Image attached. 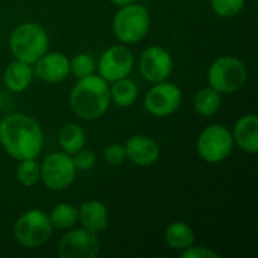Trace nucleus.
Segmentation results:
<instances>
[{"mask_svg": "<svg viewBox=\"0 0 258 258\" xmlns=\"http://www.w3.org/2000/svg\"><path fill=\"white\" fill-rule=\"evenodd\" d=\"M0 145L15 160L36 159L44 145V132L29 115L9 113L0 121Z\"/></svg>", "mask_w": 258, "mask_h": 258, "instance_id": "1", "label": "nucleus"}, {"mask_svg": "<svg viewBox=\"0 0 258 258\" xmlns=\"http://www.w3.org/2000/svg\"><path fill=\"white\" fill-rule=\"evenodd\" d=\"M110 86L95 74L77 79L70 94V107L73 113L85 121H94L103 116L110 107Z\"/></svg>", "mask_w": 258, "mask_h": 258, "instance_id": "2", "label": "nucleus"}, {"mask_svg": "<svg viewBox=\"0 0 258 258\" xmlns=\"http://www.w3.org/2000/svg\"><path fill=\"white\" fill-rule=\"evenodd\" d=\"M9 51L14 59L33 65L48 51V35L45 29L33 21L18 24L9 35Z\"/></svg>", "mask_w": 258, "mask_h": 258, "instance_id": "3", "label": "nucleus"}, {"mask_svg": "<svg viewBox=\"0 0 258 258\" xmlns=\"http://www.w3.org/2000/svg\"><path fill=\"white\" fill-rule=\"evenodd\" d=\"M113 33L121 44H136L142 41L151 27V17L145 6L136 2L119 6L113 17Z\"/></svg>", "mask_w": 258, "mask_h": 258, "instance_id": "4", "label": "nucleus"}, {"mask_svg": "<svg viewBox=\"0 0 258 258\" xmlns=\"http://www.w3.org/2000/svg\"><path fill=\"white\" fill-rule=\"evenodd\" d=\"M209 86L219 94H234L240 91L248 80V70L243 60L234 56H221L212 62L207 70Z\"/></svg>", "mask_w": 258, "mask_h": 258, "instance_id": "5", "label": "nucleus"}, {"mask_svg": "<svg viewBox=\"0 0 258 258\" xmlns=\"http://www.w3.org/2000/svg\"><path fill=\"white\" fill-rule=\"evenodd\" d=\"M53 234V227L50 224L48 215L30 209L24 212L14 224V237L15 240L27 249H36L45 245Z\"/></svg>", "mask_w": 258, "mask_h": 258, "instance_id": "6", "label": "nucleus"}, {"mask_svg": "<svg viewBox=\"0 0 258 258\" xmlns=\"http://www.w3.org/2000/svg\"><path fill=\"white\" fill-rule=\"evenodd\" d=\"M234 148L233 133L222 124L207 125L197 139L198 156L212 165L224 162Z\"/></svg>", "mask_w": 258, "mask_h": 258, "instance_id": "7", "label": "nucleus"}, {"mask_svg": "<svg viewBox=\"0 0 258 258\" xmlns=\"http://www.w3.org/2000/svg\"><path fill=\"white\" fill-rule=\"evenodd\" d=\"M41 166L39 180L50 190L60 192L68 189L76 180V166L73 163V157L63 151H56L48 154Z\"/></svg>", "mask_w": 258, "mask_h": 258, "instance_id": "8", "label": "nucleus"}, {"mask_svg": "<svg viewBox=\"0 0 258 258\" xmlns=\"http://www.w3.org/2000/svg\"><path fill=\"white\" fill-rule=\"evenodd\" d=\"M183 100L181 89L168 80L153 83V88L145 94L144 107L145 110L156 118H166L174 115Z\"/></svg>", "mask_w": 258, "mask_h": 258, "instance_id": "9", "label": "nucleus"}, {"mask_svg": "<svg viewBox=\"0 0 258 258\" xmlns=\"http://www.w3.org/2000/svg\"><path fill=\"white\" fill-rule=\"evenodd\" d=\"M98 254V236L82 227L67 230L57 245V255L60 258H95Z\"/></svg>", "mask_w": 258, "mask_h": 258, "instance_id": "10", "label": "nucleus"}, {"mask_svg": "<svg viewBox=\"0 0 258 258\" xmlns=\"http://www.w3.org/2000/svg\"><path fill=\"white\" fill-rule=\"evenodd\" d=\"M135 67L133 53L125 44H116L106 48L98 59V73L107 83L128 77Z\"/></svg>", "mask_w": 258, "mask_h": 258, "instance_id": "11", "label": "nucleus"}, {"mask_svg": "<svg viewBox=\"0 0 258 258\" xmlns=\"http://www.w3.org/2000/svg\"><path fill=\"white\" fill-rule=\"evenodd\" d=\"M139 70L142 77L151 83L165 82L172 74L174 60L166 48L160 45H150L141 53Z\"/></svg>", "mask_w": 258, "mask_h": 258, "instance_id": "12", "label": "nucleus"}, {"mask_svg": "<svg viewBox=\"0 0 258 258\" xmlns=\"http://www.w3.org/2000/svg\"><path fill=\"white\" fill-rule=\"evenodd\" d=\"M127 159L141 168H148L157 163L160 157V147L156 139L147 135H133L124 144Z\"/></svg>", "mask_w": 258, "mask_h": 258, "instance_id": "13", "label": "nucleus"}, {"mask_svg": "<svg viewBox=\"0 0 258 258\" xmlns=\"http://www.w3.org/2000/svg\"><path fill=\"white\" fill-rule=\"evenodd\" d=\"M33 65V73L45 83H59L70 74V59L60 51H47Z\"/></svg>", "mask_w": 258, "mask_h": 258, "instance_id": "14", "label": "nucleus"}, {"mask_svg": "<svg viewBox=\"0 0 258 258\" xmlns=\"http://www.w3.org/2000/svg\"><path fill=\"white\" fill-rule=\"evenodd\" d=\"M79 222L82 228L91 233H103L109 225V210L101 201H85L79 207Z\"/></svg>", "mask_w": 258, "mask_h": 258, "instance_id": "15", "label": "nucleus"}, {"mask_svg": "<svg viewBox=\"0 0 258 258\" xmlns=\"http://www.w3.org/2000/svg\"><path fill=\"white\" fill-rule=\"evenodd\" d=\"M233 139L234 144L248 154L258 153V118L254 113L243 115L234 124Z\"/></svg>", "mask_w": 258, "mask_h": 258, "instance_id": "16", "label": "nucleus"}, {"mask_svg": "<svg viewBox=\"0 0 258 258\" xmlns=\"http://www.w3.org/2000/svg\"><path fill=\"white\" fill-rule=\"evenodd\" d=\"M33 74L35 73L32 65L14 59L12 62L8 63V67L3 71V83L6 89H9L11 92L20 94L30 86L33 80Z\"/></svg>", "mask_w": 258, "mask_h": 258, "instance_id": "17", "label": "nucleus"}, {"mask_svg": "<svg viewBox=\"0 0 258 258\" xmlns=\"http://www.w3.org/2000/svg\"><path fill=\"white\" fill-rule=\"evenodd\" d=\"M165 242L171 249L184 251L195 243V231L186 222H171L165 230Z\"/></svg>", "mask_w": 258, "mask_h": 258, "instance_id": "18", "label": "nucleus"}, {"mask_svg": "<svg viewBox=\"0 0 258 258\" xmlns=\"http://www.w3.org/2000/svg\"><path fill=\"white\" fill-rule=\"evenodd\" d=\"M192 104H194V110L200 116L210 118L219 112L222 106V97L216 89L210 86H204L197 91V94L194 95Z\"/></svg>", "mask_w": 258, "mask_h": 258, "instance_id": "19", "label": "nucleus"}, {"mask_svg": "<svg viewBox=\"0 0 258 258\" xmlns=\"http://www.w3.org/2000/svg\"><path fill=\"white\" fill-rule=\"evenodd\" d=\"M57 142H59V147L63 153L73 156L74 153H77L79 150H82L85 147L86 133L76 122H68L59 130Z\"/></svg>", "mask_w": 258, "mask_h": 258, "instance_id": "20", "label": "nucleus"}, {"mask_svg": "<svg viewBox=\"0 0 258 258\" xmlns=\"http://www.w3.org/2000/svg\"><path fill=\"white\" fill-rule=\"evenodd\" d=\"M112 83L113 85L110 88V98L116 106L130 107L136 103L138 95H139V89H138V85L133 79L124 77V79L115 80Z\"/></svg>", "mask_w": 258, "mask_h": 258, "instance_id": "21", "label": "nucleus"}, {"mask_svg": "<svg viewBox=\"0 0 258 258\" xmlns=\"http://www.w3.org/2000/svg\"><path fill=\"white\" fill-rule=\"evenodd\" d=\"M50 224L53 230L67 231L79 222V209L68 203H60L51 209L48 213Z\"/></svg>", "mask_w": 258, "mask_h": 258, "instance_id": "22", "label": "nucleus"}, {"mask_svg": "<svg viewBox=\"0 0 258 258\" xmlns=\"http://www.w3.org/2000/svg\"><path fill=\"white\" fill-rule=\"evenodd\" d=\"M15 175L17 180L26 186V187H32L39 181V175H41V166L36 162V159H24V160H18L17 169H15Z\"/></svg>", "mask_w": 258, "mask_h": 258, "instance_id": "23", "label": "nucleus"}, {"mask_svg": "<svg viewBox=\"0 0 258 258\" xmlns=\"http://www.w3.org/2000/svg\"><path fill=\"white\" fill-rule=\"evenodd\" d=\"M95 71V62L92 56L88 53H79L70 60V74H73L77 79H83L86 76L94 74Z\"/></svg>", "mask_w": 258, "mask_h": 258, "instance_id": "24", "label": "nucleus"}, {"mask_svg": "<svg viewBox=\"0 0 258 258\" xmlns=\"http://www.w3.org/2000/svg\"><path fill=\"white\" fill-rule=\"evenodd\" d=\"M245 2L246 0H210V6L218 17L231 18L243 9Z\"/></svg>", "mask_w": 258, "mask_h": 258, "instance_id": "25", "label": "nucleus"}, {"mask_svg": "<svg viewBox=\"0 0 258 258\" xmlns=\"http://www.w3.org/2000/svg\"><path fill=\"white\" fill-rule=\"evenodd\" d=\"M71 157H73V163L77 171H89L95 166V162H97V156L94 154V151H91L85 147L82 150H79L77 153H74Z\"/></svg>", "mask_w": 258, "mask_h": 258, "instance_id": "26", "label": "nucleus"}, {"mask_svg": "<svg viewBox=\"0 0 258 258\" xmlns=\"http://www.w3.org/2000/svg\"><path fill=\"white\" fill-rule=\"evenodd\" d=\"M127 159L122 144H110L104 148V160L112 166H119Z\"/></svg>", "mask_w": 258, "mask_h": 258, "instance_id": "27", "label": "nucleus"}, {"mask_svg": "<svg viewBox=\"0 0 258 258\" xmlns=\"http://www.w3.org/2000/svg\"><path fill=\"white\" fill-rule=\"evenodd\" d=\"M181 258H219V254L207 246H189L181 251Z\"/></svg>", "mask_w": 258, "mask_h": 258, "instance_id": "28", "label": "nucleus"}, {"mask_svg": "<svg viewBox=\"0 0 258 258\" xmlns=\"http://www.w3.org/2000/svg\"><path fill=\"white\" fill-rule=\"evenodd\" d=\"M110 3H113L115 6H124V5H128V3H133V2H136V0H109Z\"/></svg>", "mask_w": 258, "mask_h": 258, "instance_id": "29", "label": "nucleus"}, {"mask_svg": "<svg viewBox=\"0 0 258 258\" xmlns=\"http://www.w3.org/2000/svg\"><path fill=\"white\" fill-rule=\"evenodd\" d=\"M2 104H3V94H2V91H0V107H2Z\"/></svg>", "mask_w": 258, "mask_h": 258, "instance_id": "30", "label": "nucleus"}]
</instances>
